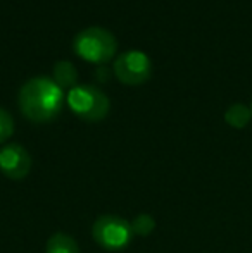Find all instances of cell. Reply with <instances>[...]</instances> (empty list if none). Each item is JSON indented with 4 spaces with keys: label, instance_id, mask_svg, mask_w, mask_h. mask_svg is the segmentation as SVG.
Wrapping results in <instances>:
<instances>
[{
    "label": "cell",
    "instance_id": "1",
    "mask_svg": "<svg viewBox=\"0 0 252 253\" xmlns=\"http://www.w3.org/2000/svg\"><path fill=\"white\" fill-rule=\"evenodd\" d=\"M64 105V91L50 76H35L19 90L21 112L35 123H47L59 116Z\"/></svg>",
    "mask_w": 252,
    "mask_h": 253
},
{
    "label": "cell",
    "instance_id": "2",
    "mask_svg": "<svg viewBox=\"0 0 252 253\" xmlns=\"http://www.w3.org/2000/svg\"><path fill=\"white\" fill-rule=\"evenodd\" d=\"M73 47L76 53L90 62H105L114 55L118 40L112 31L102 26H88L74 37Z\"/></svg>",
    "mask_w": 252,
    "mask_h": 253
},
{
    "label": "cell",
    "instance_id": "3",
    "mask_svg": "<svg viewBox=\"0 0 252 253\" xmlns=\"http://www.w3.org/2000/svg\"><path fill=\"white\" fill-rule=\"evenodd\" d=\"M66 100L71 110L85 121L104 119L111 107L107 95L94 84H76L69 90Z\"/></svg>",
    "mask_w": 252,
    "mask_h": 253
},
{
    "label": "cell",
    "instance_id": "4",
    "mask_svg": "<svg viewBox=\"0 0 252 253\" xmlns=\"http://www.w3.org/2000/svg\"><path fill=\"white\" fill-rule=\"evenodd\" d=\"M92 238L99 247L109 252H119L133 238L131 224L118 215H101L92 226Z\"/></svg>",
    "mask_w": 252,
    "mask_h": 253
},
{
    "label": "cell",
    "instance_id": "5",
    "mask_svg": "<svg viewBox=\"0 0 252 253\" xmlns=\"http://www.w3.org/2000/svg\"><path fill=\"white\" fill-rule=\"evenodd\" d=\"M114 73L123 83L138 84L144 83L152 73V60L151 57L142 50H126L116 59Z\"/></svg>",
    "mask_w": 252,
    "mask_h": 253
},
{
    "label": "cell",
    "instance_id": "6",
    "mask_svg": "<svg viewBox=\"0 0 252 253\" xmlns=\"http://www.w3.org/2000/svg\"><path fill=\"white\" fill-rule=\"evenodd\" d=\"M31 157L19 143H9L0 150V172L12 181H21L30 174Z\"/></svg>",
    "mask_w": 252,
    "mask_h": 253
},
{
    "label": "cell",
    "instance_id": "7",
    "mask_svg": "<svg viewBox=\"0 0 252 253\" xmlns=\"http://www.w3.org/2000/svg\"><path fill=\"white\" fill-rule=\"evenodd\" d=\"M78 71L73 62L69 60H57L54 64V81L61 88H73L76 86Z\"/></svg>",
    "mask_w": 252,
    "mask_h": 253
},
{
    "label": "cell",
    "instance_id": "8",
    "mask_svg": "<svg viewBox=\"0 0 252 253\" xmlns=\"http://www.w3.org/2000/svg\"><path fill=\"white\" fill-rule=\"evenodd\" d=\"M47 253H80L76 241L69 236V234L64 233H55L49 238L47 241Z\"/></svg>",
    "mask_w": 252,
    "mask_h": 253
},
{
    "label": "cell",
    "instance_id": "9",
    "mask_svg": "<svg viewBox=\"0 0 252 253\" xmlns=\"http://www.w3.org/2000/svg\"><path fill=\"white\" fill-rule=\"evenodd\" d=\"M251 117V110L247 109L244 103H233V105L228 107V110L225 112V119L228 124L235 127H242L247 124Z\"/></svg>",
    "mask_w": 252,
    "mask_h": 253
},
{
    "label": "cell",
    "instance_id": "10",
    "mask_svg": "<svg viewBox=\"0 0 252 253\" xmlns=\"http://www.w3.org/2000/svg\"><path fill=\"white\" fill-rule=\"evenodd\" d=\"M131 233L133 236H140V238H145L155 229V220L152 215L149 213H140L137 215L133 220H131Z\"/></svg>",
    "mask_w": 252,
    "mask_h": 253
},
{
    "label": "cell",
    "instance_id": "11",
    "mask_svg": "<svg viewBox=\"0 0 252 253\" xmlns=\"http://www.w3.org/2000/svg\"><path fill=\"white\" fill-rule=\"evenodd\" d=\"M14 133V119L5 109L0 107V145L5 143Z\"/></svg>",
    "mask_w": 252,
    "mask_h": 253
}]
</instances>
